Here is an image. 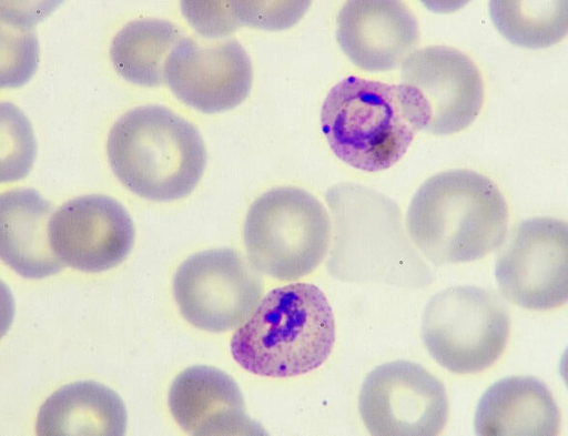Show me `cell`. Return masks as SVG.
<instances>
[{"label": "cell", "instance_id": "20", "mask_svg": "<svg viewBox=\"0 0 568 436\" xmlns=\"http://www.w3.org/2000/svg\"><path fill=\"white\" fill-rule=\"evenodd\" d=\"M489 13L505 39L527 49L554 45L568 30L566 0H493Z\"/></svg>", "mask_w": 568, "mask_h": 436}, {"label": "cell", "instance_id": "15", "mask_svg": "<svg viewBox=\"0 0 568 436\" xmlns=\"http://www.w3.org/2000/svg\"><path fill=\"white\" fill-rule=\"evenodd\" d=\"M176 423L192 435H264L244 406L239 385L226 373L196 365L180 373L169 391Z\"/></svg>", "mask_w": 568, "mask_h": 436}, {"label": "cell", "instance_id": "16", "mask_svg": "<svg viewBox=\"0 0 568 436\" xmlns=\"http://www.w3.org/2000/svg\"><path fill=\"white\" fill-rule=\"evenodd\" d=\"M52 211V203L34 189L0 194V260L24 278H43L64 266L49 242Z\"/></svg>", "mask_w": 568, "mask_h": 436}, {"label": "cell", "instance_id": "4", "mask_svg": "<svg viewBox=\"0 0 568 436\" xmlns=\"http://www.w3.org/2000/svg\"><path fill=\"white\" fill-rule=\"evenodd\" d=\"M334 221L329 273L345 281L423 286L427 265L405 234L397 204L369 187L341 183L326 193Z\"/></svg>", "mask_w": 568, "mask_h": 436}, {"label": "cell", "instance_id": "11", "mask_svg": "<svg viewBox=\"0 0 568 436\" xmlns=\"http://www.w3.org/2000/svg\"><path fill=\"white\" fill-rule=\"evenodd\" d=\"M358 410L371 435L433 436L446 425L448 399L444 385L423 366L395 361L365 377Z\"/></svg>", "mask_w": 568, "mask_h": 436}, {"label": "cell", "instance_id": "3", "mask_svg": "<svg viewBox=\"0 0 568 436\" xmlns=\"http://www.w3.org/2000/svg\"><path fill=\"white\" fill-rule=\"evenodd\" d=\"M106 153L121 183L151 201L189 195L206 164L199 130L162 105H142L125 112L110 130Z\"/></svg>", "mask_w": 568, "mask_h": 436}, {"label": "cell", "instance_id": "5", "mask_svg": "<svg viewBox=\"0 0 568 436\" xmlns=\"http://www.w3.org/2000/svg\"><path fill=\"white\" fill-rule=\"evenodd\" d=\"M321 125L334 154L366 172L394 165L418 131L399 84L354 75L328 91L321 110Z\"/></svg>", "mask_w": 568, "mask_h": 436}, {"label": "cell", "instance_id": "19", "mask_svg": "<svg viewBox=\"0 0 568 436\" xmlns=\"http://www.w3.org/2000/svg\"><path fill=\"white\" fill-rule=\"evenodd\" d=\"M183 32L163 19H140L128 23L113 38L111 61L126 81L156 87L165 82V61Z\"/></svg>", "mask_w": 568, "mask_h": 436}, {"label": "cell", "instance_id": "14", "mask_svg": "<svg viewBox=\"0 0 568 436\" xmlns=\"http://www.w3.org/2000/svg\"><path fill=\"white\" fill-rule=\"evenodd\" d=\"M337 42L358 68L369 72L397 68L419 40L414 13L397 0H351L337 14Z\"/></svg>", "mask_w": 568, "mask_h": 436}, {"label": "cell", "instance_id": "23", "mask_svg": "<svg viewBox=\"0 0 568 436\" xmlns=\"http://www.w3.org/2000/svg\"><path fill=\"white\" fill-rule=\"evenodd\" d=\"M304 2H256L232 1L239 23L250 24L264 29L287 28L305 10Z\"/></svg>", "mask_w": 568, "mask_h": 436}, {"label": "cell", "instance_id": "17", "mask_svg": "<svg viewBox=\"0 0 568 436\" xmlns=\"http://www.w3.org/2000/svg\"><path fill=\"white\" fill-rule=\"evenodd\" d=\"M559 408L548 389L531 376H513L493 384L480 397L474 418L481 436H554Z\"/></svg>", "mask_w": 568, "mask_h": 436}, {"label": "cell", "instance_id": "25", "mask_svg": "<svg viewBox=\"0 0 568 436\" xmlns=\"http://www.w3.org/2000/svg\"><path fill=\"white\" fill-rule=\"evenodd\" d=\"M14 317L13 295L6 283L0 280V339L9 331Z\"/></svg>", "mask_w": 568, "mask_h": 436}, {"label": "cell", "instance_id": "2", "mask_svg": "<svg viewBox=\"0 0 568 436\" xmlns=\"http://www.w3.org/2000/svg\"><path fill=\"white\" fill-rule=\"evenodd\" d=\"M231 339L235 362L250 373L291 377L320 367L335 342V321L314 284L276 287L256 305Z\"/></svg>", "mask_w": 568, "mask_h": 436}, {"label": "cell", "instance_id": "18", "mask_svg": "<svg viewBox=\"0 0 568 436\" xmlns=\"http://www.w3.org/2000/svg\"><path fill=\"white\" fill-rule=\"evenodd\" d=\"M126 429V410L109 387L82 381L54 392L41 406L37 434L41 436H120Z\"/></svg>", "mask_w": 568, "mask_h": 436}, {"label": "cell", "instance_id": "13", "mask_svg": "<svg viewBox=\"0 0 568 436\" xmlns=\"http://www.w3.org/2000/svg\"><path fill=\"white\" fill-rule=\"evenodd\" d=\"M164 78L173 94L201 112H222L250 93L252 64L236 40L216 43L182 38L170 52Z\"/></svg>", "mask_w": 568, "mask_h": 436}, {"label": "cell", "instance_id": "10", "mask_svg": "<svg viewBox=\"0 0 568 436\" xmlns=\"http://www.w3.org/2000/svg\"><path fill=\"white\" fill-rule=\"evenodd\" d=\"M504 297L526 310L547 311L568 298V226L541 216L521 221L495 265Z\"/></svg>", "mask_w": 568, "mask_h": 436}, {"label": "cell", "instance_id": "1", "mask_svg": "<svg viewBox=\"0 0 568 436\" xmlns=\"http://www.w3.org/2000/svg\"><path fill=\"white\" fill-rule=\"evenodd\" d=\"M507 226L508 209L497 185L467 169L427 179L406 214L410 240L436 266L484 257L504 243Z\"/></svg>", "mask_w": 568, "mask_h": 436}, {"label": "cell", "instance_id": "22", "mask_svg": "<svg viewBox=\"0 0 568 436\" xmlns=\"http://www.w3.org/2000/svg\"><path fill=\"white\" fill-rule=\"evenodd\" d=\"M37 155V141L26 114L11 102H0V183L26 178Z\"/></svg>", "mask_w": 568, "mask_h": 436}, {"label": "cell", "instance_id": "21", "mask_svg": "<svg viewBox=\"0 0 568 436\" xmlns=\"http://www.w3.org/2000/svg\"><path fill=\"white\" fill-rule=\"evenodd\" d=\"M43 16V7L0 2V89L21 87L36 73L40 48L34 26Z\"/></svg>", "mask_w": 568, "mask_h": 436}, {"label": "cell", "instance_id": "7", "mask_svg": "<svg viewBox=\"0 0 568 436\" xmlns=\"http://www.w3.org/2000/svg\"><path fill=\"white\" fill-rule=\"evenodd\" d=\"M509 331V313L499 295L473 285L438 292L422 318V338L429 355L456 374L491 366L504 352Z\"/></svg>", "mask_w": 568, "mask_h": 436}, {"label": "cell", "instance_id": "9", "mask_svg": "<svg viewBox=\"0 0 568 436\" xmlns=\"http://www.w3.org/2000/svg\"><path fill=\"white\" fill-rule=\"evenodd\" d=\"M173 293L193 326L225 332L240 326L258 304L263 284L256 270L233 249L189 256L178 268Z\"/></svg>", "mask_w": 568, "mask_h": 436}, {"label": "cell", "instance_id": "24", "mask_svg": "<svg viewBox=\"0 0 568 436\" xmlns=\"http://www.w3.org/2000/svg\"><path fill=\"white\" fill-rule=\"evenodd\" d=\"M182 9L193 27L205 37L226 36L240 24L232 1H185Z\"/></svg>", "mask_w": 568, "mask_h": 436}, {"label": "cell", "instance_id": "6", "mask_svg": "<svg viewBox=\"0 0 568 436\" xmlns=\"http://www.w3.org/2000/svg\"><path fill=\"white\" fill-rule=\"evenodd\" d=\"M243 234L248 262L256 271L294 281L312 273L325 257L331 222L311 193L281 186L252 203Z\"/></svg>", "mask_w": 568, "mask_h": 436}, {"label": "cell", "instance_id": "8", "mask_svg": "<svg viewBox=\"0 0 568 436\" xmlns=\"http://www.w3.org/2000/svg\"><path fill=\"white\" fill-rule=\"evenodd\" d=\"M400 90L417 130L447 135L469 126L484 102V82L471 59L447 45L412 52L400 72Z\"/></svg>", "mask_w": 568, "mask_h": 436}, {"label": "cell", "instance_id": "12", "mask_svg": "<svg viewBox=\"0 0 568 436\" xmlns=\"http://www.w3.org/2000/svg\"><path fill=\"white\" fill-rule=\"evenodd\" d=\"M48 235L63 265L97 273L126 258L135 231L121 203L108 195L89 194L59 206L49 221Z\"/></svg>", "mask_w": 568, "mask_h": 436}]
</instances>
